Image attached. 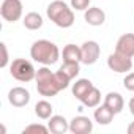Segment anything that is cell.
<instances>
[{"label":"cell","mask_w":134,"mask_h":134,"mask_svg":"<svg viewBox=\"0 0 134 134\" xmlns=\"http://www.w3.org/2000/svg\"><path fill=\"white\" fill-rule=\"evenodd\" d=\"M128 107H129V112H131V114L134 115V96H132V98L129 99V104H128Z\"/></svg>","instance_id":"d4e9b609"},{"label":"cell","mask_w":134,"mask_h":134,"mask_svg":"<svg viewBox=\"0 0 134 134\" xmlns=\"http://www.w3.org/2000/svg\"><path fill=\"white\" fill-rule=\"evenodd\" d=\"M35 81H36V90L41 96H55L57 93L65 90L71 82L62 71L52 73L46 65L36 71Z\"/></svg>","instance_id":"6da1fadb"},{"label":"cell","mask_w":134,"mask_h":134,"mask_svg":"<svg viewBox=\"0 0 134 134\" xmlns=\"http://www.w3.org/2000/svg\"><path fill=\"white\" fill-rule=\"evenodd\" d=\"M123 85H125V88H126V90L134 92V73L126 74V77L123 79Z\"/></svg>","instance_id":"cb8c5ba5"},{"label":"cell","mask_w":134,"mask_h":134,"mask_svg":"<svg viewBox=\"0 0 134 134\" xmlns=\"http://www.w3.org/2000/svg\"><path fill=\"white\" fill-rule=\"evenodd\" d=\"M52 112H54V107H52V104H51L49 101H46V99H41V101H38V103L35 104V114H36V117L41 118V120H49V118L52 117Z\"/></svg>","instance_id":"ac0fdd59"},{"label":"cell","mask_w":134,"mask_h":134,"mask_svg":"<svg viewBox=\"0 0 134 134\" xmlns=\"http://www.w3.org/2000/svg\"><path fill=\"white\" fill-rule=\"evenodd\" d=\"M22 2L21 0H3L0 7V14L7 22H16L22 18Z\"/></svg>","instance_id":"5b68a950"},{"label":"cell","mask_w":134,"mask_h":134,"mask_svg":"<svg viewBox=\"0 0 134 134\" xmlns=\"http://www.w3.org/2000/svg\"><path fill=\"white\" fill-rule=\"evenodd\" d=\"M81 52H82V63L84 65H93L98 62L101 49H99V44L96 41L90 40L81 46Z\"/></svg>","instance_id":"52a82bcc"},{"label":"cell","mask_w":134,"mask_h":134,"mask_svg":"<svg viewBox=\"0 0 134 134\" xmlns=\"http://www.w3.org/2000/svg\"><path fill=\"white\" fill-rule=\"evenodd\" d=\"M70 131L73 134H90L93 131V121L88 117L77 115L70 121Z\"/></svg>","instance_id":"9c48e42d"},{"label":"cell","mask_w":134,"mask_h":134,"mask_svg":"<svg viewBox=\"0 0 134 134\" xmlns=\"http://www.w3.org/2000/svg\"><path fill=\"white\" fill-rule=\"evenodd\" d=\"M24 27L29 29V30H38L43 27V16L40 13H35V11H30L24 16Z\"/></svg>","instance_id":"e0dca14e"},{"label":"cell","mask_w":134,"mask_h":134,"mask_svg":"<svg viewBox=\"0 0 134 134\" xmlns=\"http://www.w3.org/2000/svg\"><path fill=\"white\" fill-rule=\"evenodd\" d=\"M10 74L19 82H30L36 77V70L32 62L25 58H14L10 65Z\"/></svg>","instance_id":"277c9868"},{"label":"cell","mask_w":134,"mask_h":134,"mask_svg":"<svg viewBox=\"0 0 134 134\" xmlns=\"http://www.w3.org/2000/svg\"><path fill=\"white\" fill-rule=\"evenodd\" d=\"M107 66L114 71V73H128L131 71V68L134 66L132 58L128 55H123L120 52H114L107 57Z\"/></svg>","instance_id":"8992f818"},{"label":"cell","mask_w":134,"mask_h":134,"mask_svg":"<svg viewBox=\"0 0 134 134\" xmlns=\"http://www.w3.org/2000/svg\"><path fill=\"white\" fill-rule=\"evenodd\" d=\"M47 18L60 29H70L74 24V11L63 0H54L46 8Z\"/></svg>","instance_id":"3957f363"},{"label":"cell","mask_w":134,"mask_h":134,"mask_svg":"<svg viewBox=\"0 0 134 134\" xmlns=\"http://www.w3.org/2000/svg\"><path fill=\"white\" fill-rule=\"evenodd\" d=\"M104 104L117 115V114H120L121 110H123V106H125V101H123V96L120 95V93H117V92H110V93H107L106 95V98H104Z\"/></svg>","instance_id":"4fadbf2b"},{"label":"cell","mask_w":134,"mask_h":134,"mask_svg":"<svg viewBox=\"0 0 134 134\" xmlns=\"http://www.w3.org/2000/svg\"><path fill=\"white\" fill-rule=\"evenodd\" d=\"M33 132H40V134H47L51 132L49 131V126H44L41 123H33V125H29L22 129V134H33Z\"/></svg>","instance_id":"44dd1931"},{"label":"cell","mask_w":134,"mask_h":134,"mask_svg":"<svg viewBox=\"0 0 134 134\" xmlns=\"http://www.w3.org/2000/svg\"><path fill=\"white\" fill-rule=\"evenodd\" d=\"M128 134H134V121H131L129 125H128Z\"/></svg>","instance_id":"484cf974"},{"label":"cell","mask_w":134,"mask_h":134,"mask_svg":"<svg viewBox=\"0 0 134 134\" xmlns=\"http://www.w3.org/2000/svg\"><path fill=\"white\" fill-rule=\"evenodd\" d=\"M115 51L132 58L134 57V33H125V35H121L118 38V41H117Z\"/></svg>","instance_id":"30bf717a"},{"label":"cell","mask_w":134,"mask_h":134,"mask_svg":"<svg viewBox=\"0 0 134 134\" xmlns=\"http://www.w3.org/2000/svg\"><path fill=\"white\" fill-rule=\"evenodd\" d=\"M8 101L14 107H25L30 103V92L24 87H13L8 92Z\"/></svg>","instance_id":"ba28073f"},{"label":"cell","mask_w":134,"mask_h":134,"mask_svg":"<svg viewBox=\"0 0 134 134\" xmlns=\"http://www.w3.org/2000/svg\"><path fill=\"white\" fill-rule=\"evenodd\" d=\"M71 8L76 11H85L90 8V0H71Z\"/></svg>","instance_id":"7402d4cb"},{"label":"cell","mask_w":134,"mask_h":134,"mask_svg":"<svg viewBox=\"0 0 134 134\" xmlns=\"http://www.w3.org/2000/svg\"><path fill=\"white\" fill-rule=\"evenodd\" d=\"M63 62H71V63H82V52L81 47L76 44H66L63 47Z\"/></svg>","instance_id":"5bb4252c"},{"label":"cell","mask_w":134,"mask_h":134,"mask_svg":"<svg viewBox=\"0 0 134 134\" xmlns=\"http://www.w3.org/2000/svg\"><path fill=\"white\" fill-rule=\"evenodd\" d=\"M92 87H93V84H92V81H88V79H77L74 84H73V95L81 101L90 90H92Z\"/></svg>","instance_id":"2e32d148"},{"label":"cell","mask_w":134,"mask_h":134,"mask_svg":"<svg viewBox=\"0 0 134 134\" xmlns=\"http://www.w3.org/2000/svg\"><path fill=\"white\" fill-rule=\"evenodd\" d=\"M47 126L52 134H65L66 131H70V121L63 115H52L49 118Z\"/></svg>","instance_id":"7c38bea8"},{"label":"cell","mask_w":134,"mask_h":134,"mask_svg":"<svg viewBox=\"0 0 134 134\" xmlns=\"http://www.w3.org/2000/svg\"><path fill=\"white\" fill-rule=\"evenodd\" d=\"M58 71H62L66 77H68L70 81H73L77 74H79V71H81V66H79V63H71V62H63V65L58 68Z\"/></svg>","instance_id":"ffe728a7"},{"label":"cell","mask_w":134,"mask_h":134,"mask_svg":"<svg viewBox=\"0 0 134 134\" xmlns=\"http://www.w3.org/2000/svg\"><path fill=\"white\" fill-rule=\"evenodd\" d=\"M114 115H115V114H114L106 104H103V106H96L95 114H93L95 121L99 123V125H109V123L114 120Z\"/></svg>","instance_id":"9a60e30c"},{"label":"cell","mask_w":134,"mask_h":134,"mask_svg":"<svg viewBox=\"0 0 134 134\" xmlns=\"http://www.w3.org/2000/svg\"><path fill=\"white\" fill-rule=\"evenodd\" d=\"M84 19H85V22H87L88 25L99 27V25H103L104 21H106V13H104L101 8H98V7H92V8L85 10Z\"/></svg>","instance_id":"8fae6325"},{"label":"cell","mask_w":134,"mask_h":134,"mask_svg":"<svg viewBox=\"0 0 134 134\" xmlns=\"http://www.w3.org/2000/svg\"><path fill=\"white\" fill-rule=\"evenodd\" d=\"M0 49H2V62H0V66L2 68H5V66H8V49H7V44L5 43H0Z\"/></svg>","instance_id":"603a6c76"},{"label":"cell","mask_w":134,"mask_h":134,"mask_svg":"<svg viewBox=\"0 0 134 134\" xmlns=\"http://www.w3.org/2000/svg\"><path fill=\"white\" fill-rule=\"evenodd\" d=\"M30 57L46 66L55 65L60 58V51L57 47V44H54L49 40H38L32 44L30 47Z\"/></svg>","instance_id":"7a4b0ae2"},{"label":"cell","mask_w":134,"mask_h":134,"mask_svg":"<svg viewBox=\"0 0 134 134\" xmlns=\"http://www.w3.org/2000/svg\"><path fill=\"white\" fill-rule=\"evenodd\" d=\"M81 103L85 106V107H96V106H99V103H101V92L93 85L92 87V90L81 99Z\"/></svg>","instance_id":"d6986e66"}]
</instances>
